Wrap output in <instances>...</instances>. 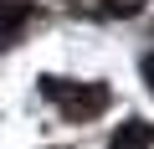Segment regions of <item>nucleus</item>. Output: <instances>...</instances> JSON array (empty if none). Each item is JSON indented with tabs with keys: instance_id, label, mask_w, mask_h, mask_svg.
<instances>
[{
	"instance_id": "20e7f679",
	"label": "nucleus",
	"mask_w": 154,
	"mask_h": 149,
	"mask_svg": "<svg viewBox=\"0 0 154 149\" xmlns=\"http://www.w3.org/2000/svg\"><path fill=\"white\" fill-rule=\"evenodd\" d=\"M144 82H149V93H154V51L144 57Z\"/></svg>"
},
{
	"instance_id": "f03ea898",
	"label": "nucleus",
	"mask_w": 154,
	"mask_h": 149,
	"mask_svg": "<svg viewBox=\"0 0 154 149\" xmlns=\"http://www.w3.org/2000/svg\"><path fill=\"white\" fill-rule=\"evenodd\" d=\"M26 21H31V0H0V46L21 41Z\"/></svg>"
},
{
	"instance_id": "7ed1b4c3",
	"label": "nucleus",
	"mask_w": 154,
	"mask_h": 149,
	"mask_svg": "<svg viewBox=\"0 0 154 149\" xmlns=\"http://www.w3.org/2000/svg\"><path fill=\"white\" fill-rule=\"evenodd\" d=\"M113 149H154V123H144V118H123V129L113 134Z\"/></svg>"
},
{
	"instance_id": "f257e3e1",
	"label": "nucleus",
	"mask_w": 154,
	"mask_h": 149,
	"mask_svg": "<svg viewBox=\"0 0 154 149\" xmlns=\"http://www.w3.org/2000/svg\"><path fill=\"white\" fill-rule=\"evenodd\" d=\"M41 93L46 98H57L62 103V113L67 118H77V123H88V118H98L103 108H108V82H62V77H41Z\"/></svg>"
}]
</instances>
